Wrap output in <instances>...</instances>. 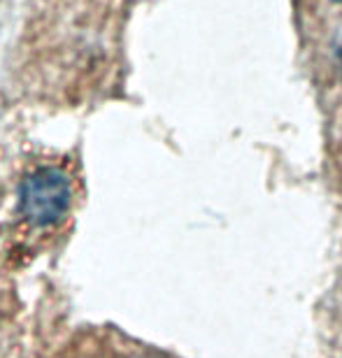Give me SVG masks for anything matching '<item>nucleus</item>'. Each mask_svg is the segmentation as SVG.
Returning a JSON list of instances; mask_svg holds the SVG:
<instances>
[{
    "mask_svg": "<svg viewBox=\"0 0 342 358\" xmlns=\"http://www.w3.org/2000/svg\"><path fill=\"white\" fill-rule=\"evenodd\" d=\"M77 184L66 163L42 161L21 175L12 219L3 233V266L24 270L59 240L75 210Z\"/></svg>",
    "mask_w": 342,
    "mask_h": 358,
    "instance_id": "obj_1",
    "label": "nucleus"
},
{
    "mask_svg": "<svg viewBox=\"0 0 342 358\" xmlns=\"http://www.w3.org/2000/svg\"><path fill=\"white\" fill-rule=\"evenodd\" d=\"M54 358H161L147 352H135L117 333L105 328H82L56 349Z\"/></svg>",
    "mask_w": 342,
    "mask_h": 358,
    "instance_id": "obj_2",
    "label": "nucleus"
},
{
    "mask_svg": "<svg viewBox=\"0 0 342 358\" xmlns=\"http://www.w3.org/2000/svg\"><path fill=\"white\" fill-rule=\"evenodd\" d=\"M338 66H340V73H342V40H340V45H338Z\"/></svg>",
    "mask_w": 342,
    "mask_h": 358,
    "instance_id": "obj_3",
    "label": "nucleus"
},
{
    "mask_svg": "<svg viewBox=\"0 0 342 358\" xmlns=\"http://www.w3.org/2000/svg\"><path fill=\"white\" fill-rule=\"evenodd\" d=\"M336 3H342V0H336Z\"/></svg>",
    "mask_w": 342,
    "mask_h": 358,
    "instance_id": "obj_4",
    "label": "nucleus"
}]
</instances>
